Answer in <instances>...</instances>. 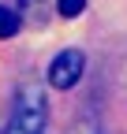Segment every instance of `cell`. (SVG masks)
Segmentation results:
<instances>
[{
    "label": "cell",
    "instance_id": "6da1fadb",
    "mask_svg": "<svg viewBox=\"0 0 127 134\" xmlns=\"http://www.w3.org/2000/svg\"><path fill=\"white\" fill-rule=\"evenodd\" d=\"M45 115H49V108H45L41 86H23L19 100H15V112H11V123H8V134H41Z\"/></svg>",
    "mask_w": 127,
    "mask_h": 134
},
{
    "label": "cell",
    "instance_id": "7a4b0ae2",
    "mask_svg": "<svg viewBox=\"0 0 127 134\" xmlns=\"http://www.w3.org/2000/svg\"><path fill=\"white\" fill-rule=\"evenodd\" d=\"M82 71H86V56L78 52V48H64V52H56L52 63H49V86L52 90H71L75 82L82 78Z\"/></svg>",
    "mask_w": 127,
    "mask_h": 134
},
{
    "label": "cell",
    "instance_id": "3957f363",
    "mask_svg": "<svg viewBox=\"0 0 127 134\" xmlns=\"http://www.w3.org/2000/svg\"><path fill=\"white\" fill-rule=\"evenodd\" d=\"M19 26H23V15L15 11V8H4V4H0V37H15Z\"/></svg>",
    "mask_w": 127,
    "mask_h": 134
},
{
    "label": "cell",
    "instance_id": "277c9868",
    "mask_svg": "<svg viewBox=\"0 0 127 134\" xmlns=\"http://www.w3.org/2000/svg\"><path fill=\"white\" fill-rule=\"evenodd\" d=\"M56 11L64 19H78V15L86 11V0H56Z\"/></svg>",
    "mask_w": 127,
    "mask_h": 134
}]
</instances>
